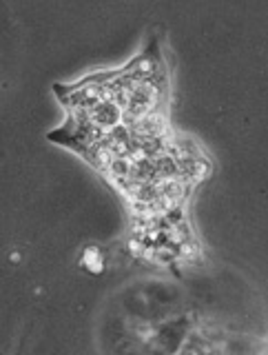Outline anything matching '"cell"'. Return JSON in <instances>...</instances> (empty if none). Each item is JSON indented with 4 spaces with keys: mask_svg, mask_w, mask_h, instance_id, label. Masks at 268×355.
<instances>
[{
    "mask_svg": "<svg viewBox=\"0 0 268 355\" xmlns=\"http://www.w3.org/2000/svg\"><path fill=\"white\" fill-rule=\"evenodd\" d=\"M197 253H199V249H197V244H195L191 238L184 240L182 244H177V255H180V258H195Z\"/></svg>",
    "mask_w": 268,
    "mask_h": 355,
    "instance_id": "2",
    "label": "cell"
},
{
    "mask_svg": "<svg viewBox=\"0 0 268 355\" xmlns=\"http://www.w3.org/2000/svg\"><path fill=\"white\" fill-rule=\"evenodd\" d=\"M82 264H85L91 273H100V271H102V255H100L98 249H87L85 255H82Z\"/></svg>",
    "mask_w": 268,
    "mask_h": 355,
    "instance_id": "1",
    "label": "cell"
},
{
    "mask_svg": "<svg viewBox=\"0 0 268 355\" xmlns=\"http://www.w3.org/2000/svg\"><path fill=\"white\" fill-rule=\"evenodd\" d=\"M129 251H131V255H136V258H142L144 251H147V244L140 240V238H131V240H129Z\"/></svg>",
    "mask_w": 268,
    "mask_h": 355,
    "instance_id": "3",
    "label": "cell"
}]
</instances>
